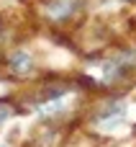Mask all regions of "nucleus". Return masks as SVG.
Segmentation results:
<instances>
[{
  "label": "nucleus",
  "mask_w": 136,
  "mask_h": 147,
  "mask_svg": "<svg viewBox=\"0 0 136 147\" xmlns=\"http://www.w3.org/2000/svg\"><path fill=\"white\" fill-rule=\"evenodd\" d=\"M10 67L18 70V72H28V70H31V57H28L26 52H15V54L10 57Z\"/></svg>",
  "instance_id": "f257e3e1"
},
{
  "label": "nucleus",
  "mask_w": 136,
  "mask_h": 147,
  "mask_svg": "<svg viewBox=\"0 0 136 147\" xmlns=\"http://www.w3.org/2000/svg\"><path fill=\"white\" fill-rule=\"evenodd\" d=\"M10 114V106H5V103H0V121H5V116Z\"/></svg>",
  "instance_id": "f03ea898"
},
{
  "label": "nucleus",
  "mask_w": 136,
  "mask_h": 147,
  "mask_svg": "<svg viewBox=\"0 0 136 147\" xmlns=\"http://www.w3.org/2000/svg\"><path fill=\"white\" fill-rule=\"evenodd\" d=\"M123 3H136V0H123Z\"/></svg>",
  "instance_id": "7ed1b4c3"
}]
</instances>
